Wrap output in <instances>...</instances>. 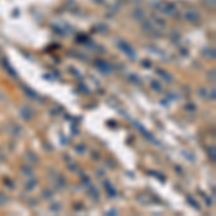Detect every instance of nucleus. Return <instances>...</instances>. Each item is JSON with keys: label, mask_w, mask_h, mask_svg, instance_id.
Masks as SVG:
<instances>
[{"label": "nucleus", "mask_w": 216, "mask_h": 216, "mask_svg": "<svg viewBox=\"0 0 216 216\" xmlns=\"http://www.w3.org/2000/svg\"><path fill=\"white\" fill-rule=\"evenodd\" d=\"M186 17L189 19V20H192V22H195V20H198L199 19V15L198 13H195V12H186Z\"/></svg>", "instance_id": "f257e3e1"}]
</instances>
